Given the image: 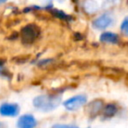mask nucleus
<instances>
[{
  "instance_id": "nucleus-1",
  "label": "nucleus",
  "mask_w": 128,
  "mask_h": 128,
  "mask_svg": "<svg viewBox=\"0 0 128 128\" xmlns=\"http://www.w3.org/2000/svg\"><path fill=\"white\" fill-rule=\"evenodd\" d=\"M61 103V96L58 95H38L33 98L32 104L35 109L42 112H51L55 110Z\"/></svg>"
},
{
  "instance_id": "nucleus-2",
  "label": "nucleus",
  "mask_w": 128,
  "mask_h": 128,
  "mask_svg": "<svg viewBox=\"0 0 128 128\" xmlns=\"http://www.w3.org/2000/svg\"><path fill=\"white\" fill-rule=\"evenodd\" d=\"M40 35V29L37 25L30 23L25 25L20 32L21 40L24 44H31L33 43Z\"/></svg>"
},
{
  "instance_id": "nucleus-3",
  "label": "nucleus",
  "mask_w": 128,
  "mask_h": 128,
  "mask_svg": "<svg viewBox=\"0 0 128 128\" xmlns=\"http://www.w3.org/2000/svg\"><path fill=\"white\" fill-rule=\"evenodd\" d=\"M87 103V97L84 94H78L66 99L62 105L68 111H76Z\"/></svg>"
},
{
  "instance_id": "nucleus-4",
  "label": "nucleus",
  "mask_w": 128,
  "mask_h": 128,
  "mask_svg": "<svg viewBox=\"0 0 128 128\" xmlns=\"http://www.w3.org/2000/svg\"><path fill=\"white\" fill-rule=\"evenodd\" d=\"M20 113V106L16 102H2L0 104V116L13 118Z\"/></svg>"
},
{
  "instance_id": "nucleus-5",
  "label": "nucleus",
  "mask_w": 128,
  "mask_h": 128,
  "mask_svg": "<svg viewBox=\"0 0 128 128\" xmlns=\"http://www.w3.org/2000/svg\"><path fill=\"white\" fill-rule=\"evenodd\" d=\"M38 122L34 115L30 113L22 114L18 117L16 121V127L17 128H36Z\"/></svg>"
},
{
  "instance_id": "nucleus-6",
  "label": "nucleus",
  "mask_w": 128,
  "mask_h": 128,
  "mask_svg": "<svg viewBox=\"0 0 128 128\" xmlns=\"http://www.w3.org/2000/svg\"><path fill=\"white\" fill-rule=\"evenodd\" d=\"M112 22L113 19L109 14H102L92 22V26L97 30H104L105 28L109 27Z\"/></svg>"
},
{
  "instance_id": "nucleus-7",
  "label": "nucleus",
  "mask_w": 128,
  "mask_h": 128,
  "mask_svg": "<svg viewBox=\"0 0 128 128\" xmlns=\"http://www.w3.org/2000/svg\"><path fill=\"white\" fill-rule=\"evenodd\" d=\"M103 107H104L103 101L97 99V100H94V101H92L91 103L88 104L87 110H88V113H89L91 116H96L100 111H102Z\"/></svg>"
},
{
  "instance_id": "nucleus-8",
  "label": "nucleus",
  "mask_w": 128,
  "mask_h": 128,
  "mask_svg": "<svg viewBox=\"0 0 128 128\" xmlns=\"http://www.w3.org/2000/svg\"><path fill=\"white\" fill-rule=\"evenodd\" d=\"M118 111V106L115 103H107L104 105L102 109L103 117L104 118H111L113 117Z\"/></svg>"
},
{
  "instance_id": "nucleus-9",
  "label": "nucleus",
  "mask_w": 128,
  "mask_h": 128,
  "mask_svg": "<svg viewBox=\"0 0 128 128\" xmlns=\"http://www.w3.org/2000/svg\"><path fill=\"white\" fill-rule=\"evenodd\" d=\"M100 41L103 43L115 44L119 41V37L116 33H113V32H103L100 35Z\"/></svg>"
},
{
  "instance_id": "nucleus-10",
  "label": "nucleus",
  "mask_w": 128,
  "mask_h": 128,
  "mask_svg": "<svg viewBox=\"0 0 128 128\" xmlns=\"http://www.w3.org/2000/svg\"><path fill=\"white\" fill-rule=\"evenodd\" d=\"M99 6L95 0H84L83 1V9L87 13H94L98 10Z\"/></svg>"
},
{
  "instance_id": "nucleus-11",
  "label": "nucleus",
  "mask_w": 128,
  "mask_h": 128,
  "mask_svg": "<svg viewBox=\"0 0 128 128\" xmlns=\"http://www.w3.org/2000/svg\"><path fill=\"white\" fill-rule=\"evenodd\" d=\"M120 30L121 32L125 35V36H128V17H126L122 23H121V26H120Z\"/></svg>"
},
{
  "instance_id": "nucleus-12",
  "label": "nucleus",
  "mask_w": 128,
  "mask_h": 128,
  "mask_svg": "<svg viewBox=\"0 0 128 128\" xmlns=\"http://www.w3.org/2000/svg\"><path fill=\"white\" fill-rule=\"evenodd\" d=\"M51 128H79L76 127L74 125H70V124H62V123H57V124H53L51 126ZM86 128H90V127H86Z\"/></svg>"
},
{
  "instance_id": "nucleus-13",
  "label": "nucleus",
  "mask_w": 128,
  "mask_h": 128,
  "mask_svg": "<svg viewBox=\"0 0 128 128\" xmlns=\"http://www.w3.org/2000/svg\"><path fill=\"white\" fill-rule=\"evenodd\" d=\"M52 13H53L55 16H57V17H59V18H62V19H68V18H69L64 12H62V11H60V10H53Z\"/></svg>"
},
{
  "instance_id": "nucleus-14",
  "label": "nucleus",
  "mask_w": 128,
  "mask_h": 128,
  "mask_svg": "<svg viewBox=\"0 0 128 128\" xmlns=\"http://www.w3.org/2000/svg\"><path fill=\"white\" fill-rule=\"evenodd\" d=\"M4 65H5V60L0 58V67H4Z\"/></svg>"
},
{
  "instance_id": "nucleus-15",
  "label": "nucleus",
  "mask_w": 128,
  "mask_h": 128,
  "mask_svg": "<svg viewBox=\"0 0 128 128\" xmlns=\"http://www.w3.org/2000/svg\"><path fill=\"white\" fill-rule=\"evenodd\" d=\"M0 128H6V124L2 121H0Z\"/></svg>"
},
{
  "instance_id": "nucleus-16",
  "label": "nucleus",
  "mask_w": 128,
  "mask_h": 128,
  "mask_svg": "<svg viewBox=\"0 0 128 128\" xmlns=\"http://www.w3.org/2000/svg\"><path fill=\"white\" fill-rule=\"evenodd\" d=\"M8 1H9V0H0V6H1V5H4V4L7 3Z\"/></svg>"
},
{
  "instance_id": "nucleus-17",
  "label": "nucleus",
  "mask_w": 128,
  "mask_h": 128,
  "mask_svg": "<svg viewBox=\"0 0 128 128\" xmlns=\"http://www.w3.org/2000/svg\"><path fill=\"white\" fill-rule=\"evenodd\" d=\"M109 2H116V1H118V0H108Z\"/></svg>"
},
{
  "instance_id": "nucleus-18",
  "label": "nucleus",
  "mask_w": 128,
  "mask_h": 128,
  "mask_svg": "<svg viewBox=\"0 0 128 128\" xmlns=\"http://www.w3.org/2000/svg\"><path fill=\"white\" fill-rule=\"evenodd\" d=\"M58 1H60V2H61V1H63V0H58Z\"/></svg>"
},
{
  "instance_id": "nucleus-19",
  "label": "nucleus",
  "mask_w": 128,
  "mask_h": 128,
  "mask_svg": "<svg viewBox=\"0 0 128 128\" xmlns=\"http://www.w3.org/2000/svg\"><path fill=\"white\" fill-rule=\"evenodd\" d=\"M74 1H76V0H74Z\"/></svg>"
}]
</instances>
